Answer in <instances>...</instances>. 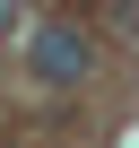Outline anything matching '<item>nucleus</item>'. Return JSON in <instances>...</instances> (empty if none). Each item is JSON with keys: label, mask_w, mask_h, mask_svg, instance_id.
I'll use <instances>...</instances> for the list:
<instances>
[{"label": "nucleus", "mask_w": 139, "mask_h": 148, "mask_svg": "<svg viewBox=\"0 0 139 148\" xmlns=\"http://www.w3.org/2000/svg\"><path fill=\"white\" fill-rule=\"evenodd\" d=\"M26 70H35L44 87H78L87 70H96V44H87L78 26H35V35H26Z\"/></svg>", "instance_id": "obj_1"}, {"label": "nucleus", "mask_w": 139, "mask_h": 148, "mask_svg": "<svg viewBox=\"0 0 139 148\" xmlns=\"http://www.w3.org/2000/svg\"><path fill=\"white\" fill-rule=\"evenodd\" d=\"M0 26H9V0H0Z\"/></svg>", "instance_id": "obj_2"}]
</instances>
